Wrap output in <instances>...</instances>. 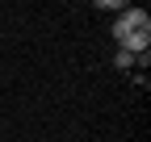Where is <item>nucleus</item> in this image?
<instances>
[{"label": "nucleus", "mask_w": 151, "mask_h": 142, "mask_svg": "<svg viewBox=\"0 0 151 142\" xmlns=\"http://www.w3.org/2000/svg\"><path fill=\"white\" fill-rule=\"evenodd\" d=\"M113 63H118L122 71H130V67H134V55H126V50H118V55H113Z\"/></svg>", "instance_id": "obj_2"}, {"label": "nucleus", "mask_w": 151, "mask_h": 142, "mask_svg": "<svg viewBox=\"0 0 151 142\" xmlns=\"http://www.w3.org/2000/svg\"><path fill=\"white\" fill-rule=\"evenodd\" d=\"M147 46H151V33H143V29H134V33H126V38H122V50H126V55H147Z\"/></svg>", "instance_id": "obj_1"}]
</instances>
